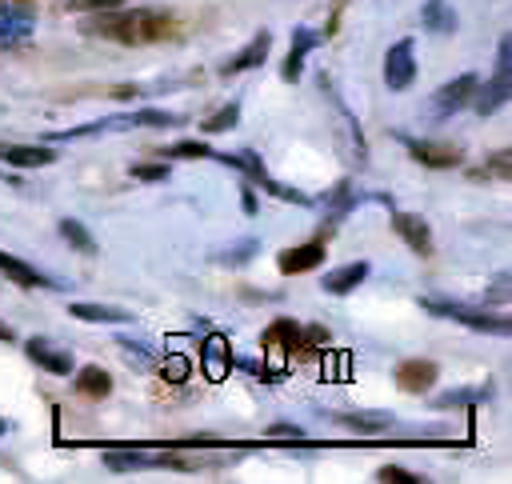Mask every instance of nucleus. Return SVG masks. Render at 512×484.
<instances>
[{
    "label": "nucleus",
    "mask_w": 512,
    "mask_h": 484,
    "mask_svg": "<svg viewBox=\"0 0 512 484\" xmlns=\"http://www.w3.org/2000/svg\"><path fill=\"white\" fill-rule=\"evenodd\" d=\"M84 36H100V40H112V44H152V40H164L172 32V16L168 12H156V8H104V12H92L80 28Z\"/></svg>",
    "instance_id": "nucleus-1"
},
{
    "label": "nucleus",
    "mask_w": 512,
    "mask_h": 484,
    "mask_svg": "<svg viewBox=\"0 0 512 484\" xmlns=\"http://www.w3.org/2000/svg\"><path fill=\"white\" fill-rule=\"evenodd\" d=\"M512 96V40L504 36L500 44H496V68H492V80H476V88H472V112L476 116H492L504 100Z\"/></svg>",
    "instance_id": "nucleus-2"
},
{
    "label": "nucleus",
    "mask_w": 512,
    "mask_h": 484,
    "mask_svg": "<svg viewBox=\"0 0 512 484\" xmlns=\"http://www.w3.org/2000/svg\"><path fill=\"white\" fill-rule=\"evenodd\" d=\"M420 308L428 316H440V320H456L472 332H492V336H508L512 332V320L508 316H496L488 308H472V304H456V300H424L420 296Z\"/></svg>",
    "instance_id": "nucleus-3"
},
{
    "label": "nucleus",
    "mask_w": 512,
    "mask_h": 484,
    "mask_svg": "<svg viewBox=\"0 0 512 484\" xmlns=\"http://www.w3.org/2000/svg\"><path fill=\"white\" fill-rule=\"evenodd\" d=\"M408 152H412V160L416 164H424V168H460V160H464V152H460V144H448V140H416V136H396Z\"/></svg>",
    "instance_id": "nucleus-4"
},
{
    "label": "nucleus",
    "mask_w": 512,
    "mask_h": 484,
    "mask_svg": "<svg viewBox=\"0 0 512 484\" xmlns=\"http://www.w3.org/2000/svg\"><path fill=\"white\" fill-rule=\"evenodd\" d=\"M416 80V44L412 40H396L384 52V84L392 92H404Z\"/></svg>",
    "instance_id": "nucleus-5"
},
{
    "label": "nucleus",
    "mask_w": 512,
    "mask_h": 484,
    "mask_svg": "<svg viewBox=\"0 0 512 484\" xmlns=\"http://www.w3.org/2000/svg\"><path fill=\"white\" fill-rule=\"evenodd\" d=\"M472 88H476V76H472V72H460L456 80L440 84V88L432 92V116H436V120H448V116H456L460 108H468Z\"/></svg>",
    "instance_id": "nucleus-6"
},
{
    "label": "nucleus",
    "mask_w": 512,
    "mask_h": 484,
    "mask_svg": "<svg viewBox=\"0 0 512 484\" xmlns=\"http://www.w3.org/2000/svg\"><path fill=\"white\" fill-rule=\"evenodd\" d=\"M36 28V12L24 0H0V44H20Z\"/></svg>",
    "instance_id": "nucleus-7"
},
{
    "label": "nucleus",
    "mask_w": 512,
    "mask_h": 484,
    "mask_svg": "<svg viewBox=\"0 0 512 484\" xmlns=\"http://www.w3.org/2000/svg\"><path fill=\"white\" fill-rule=\"evenodd\" d=\"M260 344H264V352L276 360L272 368L280 372V352H296V348H304V328H300L296 320L280 316V320H272V324H268V332L260 336Z\"/></svg>",
    "instance_id": "nucleus-8"
},
{
    "label": "nucleus",
    "mask_w": 512,
    "mask_h": 484,
    "mask_svg": "<svg viewBox=\"0 0 512 484\" xmlns=\"http://www.w3.org/2000/svg\"><path fill=\"white\" fill-rule=\"evenodd\" d=\"M392 232H396L416 256H432V228H428L424 216H416V212H396V208H392Z\"/></svg>",
    "instance_id": "nucleus-9"
},
{
    "label": "nucleus",
    "mask_w": 512,
    "mask_h": 484,
    "mask_svg": "<svg viewBox=\"0 0 512 484\" xmlns=\"http://www.w3.org/2000/svg\"><path fill=\"white\" fill-rule=\"evenodd\" d=\"M324 236H316V240H308V244H292V248H284L280 252V260H276V268L284 272V276H300V272H312V268H320L324 264Z\"/></svg>",
    "instance_id": "nucleus-10"
},
{
    "label": "nucleus",
    "mask_w": 512,
    "mask_h": 484,
    "mask_svg": "<svg viewBox=\"0 0 512 484\" xmlns=\"http://www.w3.org/2000/svg\"><path fill=\"white\" fill-rule=\"evenodd\" d=\"M24 352H28V360L40 364L44 372H52V376H72V352L60 348V344H52V340H44V336L24 340Z\"/></svg>",
    "instance_id": "nucleus-11"
},
{
    "label": "nucleus",
    "mask_w": 512,
    "mask_h": 484,
    "mask_svg": "<svg viewBox=\"0 0 512 484\" xmlns=\"http://www.w3.org/2000/svg\"><path fill=\"white\" fill-rule=\"evenodd\" d=\"M268 52H272V32L260 28V32H256L232 60L220 64V76H240V72H248V68H260V64L268 60Z\"/></svg>",
    "instance_id": "nucleus-12"
},
{
    "label": "nucleus",
    "mask_w": 512,
    "mask_h": 484,
    "mask_svg": "<svg viewBox=\"0 0 512 484\" xmlns=\"http://www.w3.org/2000/svg\"><path fill=\"white\" fill-rule=\"evenodd\" d=\"M56 160V152L48 144H8L0 140V164L8 168H48Z\"/></svg>",
    "instance_id": "nucleus-13"
},
{
    "label": "nucleus",
    "mask_w": 512,
    "mask_h": 484,
    "mask_svg": "<svg viewBox=\"0 0 512 484\" xmlns=\"http://www.w3.org/2000/svg\"><path fill=\"white\" fill-rule=\"evenodd\" d=\"M368 280V260H352V264H340V268H328L324 272V280H320V288L328 292V296H348L352 288H360Z\"/></svg>",
    "instance_id": "nucleus-14"
},
{
    "label": "nucleus",
    "mask_w": 512,
    "mask_h": 484,
    "mask_svg": "<svg viewBox=\"0 0 512 484\" xmlns=\"http://www.w3.org/2000/svg\"><path fill=\"white\" fill-rule=\"evenodd\" d=\"M436 376H440L436 360H404V364H396L400 392H428L436 384Z\"/></svg>",
    "instance_id": "nucleus-15"
},
{
    "label": "nucleus",
    "mask_w": 512,
    "mask_h": 484,
    "mask_svg": "<svg viewBox=\"0 0 512 484\" xmlns=\"http://www.w3.org/2000/svg\"><path fill=\"white\" fill-rule=\"evenodd\" d=\"M0 276H8L20 288H60V284H52V276H44L40 268H32L28 260H20L12 252H0Z\"/></svg>",
    "instance_id": "nucleus-16"
},
{
    "label": "nucleus",
    "mask_w": 512,
    "mask_h": 484,
    "mask_svg": "<svg viewBox=\"0 0 512 484\" xmlns=\"http://www.w3.org/2000/svg\"><path fill=\"white\" fill-rule=\"evenodd\" d=\"M316 44H320V36H316L312 28H304V24H300V28L292 32V48H288V56H284V68H280L284 84H296V76L304 72V56H308Z\"/></svg>",
    "instance_id": "nucleus-17"
},
{
    "label": "nucleus",
    "mask_w": 512,
    "mask_h": 484,
    "mask_svg": "<svg viewBox=\"0 0 512 484\" xmlns=\"http://www.w3.org/2000/svg\"><path fill=\"white\" fill-rule=\"evenodd\" d=\"M200 356H204V372H208V380H224V376L232 372V348H228V340H224L220 332H212V336L204 340Z\"/></svg>",
    "instance_id": "nucleus-18"
},
{
    "label": "nucleus",
    "mask_w": 512,
    "mask_h": 484,
    "mask_svg": "<svg viewBox=\"0 0 512 484\" xmlns=\"http://www.w3.org/2000/svg\"><path fill=\"white\" fill-rule=\"evenodd\" d=\"M68 316H76L84 324H128V320H136L128 308H112V304H68Z\"/></svg>",
    "instance_id": "nucleus-19"
},
{
    "label": "nucleus",
    "mask_w": 512,
    "mask_h": 484,
    "mask_svg": "<svg viewBox=\"0 0 512 484\" xmlns=\"http://www.w3.org/2000/svg\"><path fill=\"white\" fill-rule=\"evenodd\" d=\"M72 388H76L80 396H88V400H104V396L112 392V376H108L100 364H84V368H76Z\"/></svg>",
    "instance_id": "nucleus-20"
},
{
    "label": "nucleus",
    "mask_w": 512,
    "mask_h": 484,
    "mask_svg": "<svg viewBox=\"0 0 512 484\" xmlns=\"http://www.w3.org/2000/svg\"><path fill=\"white\" fill-rule=\"evenodd\" d=\"M420 20H424V28H428V32H436V36L456 32V12H452V4H448V0H428V4L420 8Z\"/></svg>",
    "instance_id": "nucleus-21"
},
{
    "label": "nucleus",
    "mask_w": 512,
    "mask_h": 484,
    "mask_svg": "<svg viewBox=\"0 0 512 484\" xmlns=\"http://www.w3.org/2000/svg\"><path fill=\"white\" fill-rule=\"evenodd\" d=\"M104 468H112V472L152 468V452H140V448H108L104 452Z\"/></svg>",
    "instance_id": "nucleus-22"
},
{
    "label": "nucleus",
    "mask_w": 512,
    "mask_h": 484,
    "mask_svg": "<svg viewBox=\"0 0 512 484\" xmlns=\"http://www.w3.org/2000/svg\"><path fill=\"white\" fill-rule=\"evenodd\" d=\"M492 400V384H476V388H452L436 396V408H464V404H480Z\"/></svg>",
    "instance_id": "nucleus-23"
},
{
    "label": "nucleus",
    "mask_w": 512,
    "mask_h": 484,
    "mask_svg": "<svg viewBox=\"0 0 512 484\" xmlns=\"http://www.w3.org/2000/svg\"><path fill=\"white\" fill-rule=\"evenodd\" d=\"M60 236L76 248V252H84V256H92L96 252V236L84 228V220H76V216H64L60 220Z\"/></svg>",
    "instance_id": "nucleus-24"
},
{
    "label": "nucleus",
    "mask_w": 512,
    "mask_h": 484,
    "mask_svg": "<svg viewBox=\"0 0 512 484\" xmlns=\"http://www.w3.org/2000/svg\"><path fill=\"white\" fill-rule=\"evenodd\" d=\"M336 420L348 424V428H356V432H384L392 424L388 412H336Z\"/></svg>",
    "instance_id": "nucleus-25"
},
{
    "label": "nucleus",
    "mask_w": 512,
    "mask_h": 484,
    "mask_svg": "<svg viewBox=\"0 0 512 484\" xmlns=\"http://www.w3.org/2000/svg\"><path fill=\"white\" fill-rule=\"evenodd\" d=\"M236 120H240V100H232V104L216 108L208 120H200V132H204V136H216V132H228Z\"/></svg>",
    "instance_id": "nucleus-26"
},
{
    "label": "nucleus",
    "mask_w": 512,
    "mask_h": 484,
    "mask_svg": "<svg viewBox=\"0 0 512 484\" xmlns=\"http://www.w3.org/2000/svg\"><path fill=\"white\" fill-rule=\"evenodd\" d=\"M156 156H180V160H204V156H212V148H208L204 140H176L172 148H160Z\"/></svg>",
    "instance_id": "nucleus-27"
},
{
    "label": "nucleus",
    "mask_w": 512,
    "mask_h": 484,
    "mask_svg": "<svg viewBox=\"0 0 512 484\" xmlns=\"http://www.w3.org/2000/svg\"><path fill=\"white\" fill-rule=\"evenodd\" d=\"M260 188L268 192V196H276V200H288V204H312L304 192H296V188H288V184H280V180H272L268 172H264V180H260Z\"/></svg>",
    "instance_id": "nucleus-28"
},
{
    "label": "nucleus",
    "mask_w": 512,
    "mask_h": 484,
    "mask_svg": "<svg viewBox=\"0 0 512 484\" xmlns=\"http://www.w3.org/2000/svg\"><path fill=\"white\" fill-rule=\"evenodd\" d=\"M376 480H380V484H424V476H416V472H408V468H400V464L376 468Z\"/></svg>",
    "instance_id": "nucleus-29"
},
{
    "label": "nucleus",
    "mask_w": 512,
    "mask_h": 484,
    "mask_svg": "<svg viewBox=\"0 0 512 484\" xmlns=\"http://www.w3.org/2000/svg\"><path fill=\"white\" fill-rule=\"evenodd\" d=\"M128 176L144 180V184H156V180H168V164H132Z\"/></svg>",
    "instance_id": "nucleus-30"
},
{
    "label": "nucleus",
    "mask_w": 512,
    "mask_h": 484,
    "mask_svg": "<svg viewBox=\"0 0 512 484\" xmlns=\"http://www.w3.org/2000/svg\"><path fill=\"white\" fill-rule=\"evenodd\" d=\"M256 248H260L256 240H240V244H232V248H228L220 260H224V264H248V260L256 256Z\"/></svg>",
    "instance_id": "nucleus-31"
},
{
    "label": "nucleus",
    "mask_w": 512,
    "mask_h": 484,
    "mask_svg": "<svg viewBox=\"0 0 512 484\" xmlns=\"http://www.w3.org/2000/svg\"><path fill=\"white\" fill-rule=\"evenodd\" d=\"M124 0H64L68 12H104V8H120Z\"/></svg>",
    "instance_id": "nucleus-32"
},
{
    "label": "nucleus",
    "mask_w": 512,
    "mask_h": 484,
    "mask_svg": "<svg viewBox=\"0 0 512 484\" xmlns=\"http://www.w3.org/2000/svg\"><path fill=\"white\" fill-rule=\"evenodd\" d=\"M484 296H488V304H504V300H508V272H496Z\"/></svg>",
    "instance_id": "nucleus-33"
},
{
    "label": "nucleus",
    "mask_w": 512,
    "mask_h": 484,
    "mask_svg": "<svg viewBox=\"0 0 512 484\" xmlns=\"http://www.w3.org/2000/svg\"><path fill=\"white\" fill-rule=\"evenodd\" d=\"M184 376H188V360H184V356H168V360H164V380L180 384Z\"/></svg>",
    "instance_id": "nucleus-34"
},
{
    "label": "nucleus",
    "mask_w": 512,
    "mask_h": 484,
    "mask_svg": "<svg viewBox=\"0 0 512 484\" xmlns=\"http://www.w3.org/2000/svg\"><path fill=\"white\" fill-rule=\"evenodd\" d=\"M484 176H500V180H508V152H504V148L492 152V160L484 164Z\"/></svg>",
    "instance_id": "nucleus-35"
},
{
    "label": "nucleus",
    "mask_w": 512,
    "mask_h": 484,
    "mask_svg": "<svg viewBox=\"0 0 512 484\" xmlns=\"http://www.w3.org/2000/svg\"><path fill=\"white\" fill-rule=\"evenodd\" d=\"M120 348H124V356H128L132 364L148 368V352H144V344H136V340H120Z\"/></svg>",
    "instance_id": "nucleus-36"
},
{
    "label": "nucleus",
    "mask_w": 512,
    "mask_h": 484,
    "mask_svg": "<svg viewBox=\"0 0 512 484\" xmlns=\"http://www.w3.org/2000/svg\"><path fill=\"white\" fill-rule=\"evenodd\" d=\"M268 436H292V440H304V428H300V424H272Z\"/></svg>",
    "instance_id": "nucleus-37"
},
{
    "label": "nucleus",
    "mask_w": 512,
    "mask_h": 484,
    "mask_svg": "<svg viewBox=\"0 0 512 484\" xmlns=\"http://www.w3.org/2000/svg\"><path fill=\"white\" fill-rule=\"evenodd\" d=\"M320 88H324V92H328V96H332V100H336V88H332V80H328V76H320ZM340 116H344V124H348V128H352V124H356V120H352V112H348V108H344V104H340Z\"/></svg>",
    "instance_id": "nucleus-38"
},
{
    "label": "nucleus",
    "mask_w": 512,
    "mask_h": 484,
    "mask_svg": "<svg viewBox=\"0 0 512 484\" xmlns=\"http://www.w3.org/2000/svg\"><path fill=\"white\" fill-rule=\"evenodd\" d=\"M240 204H244V212H248V216H252V212L260 208V204H256V192H252V188H244V192H240Z\"/></svg>",
    "instance_id": "nucleus-39"
},
{
    "label": "nucleus",
    "mask_w": 512,
    "mask_h": 484,
    "mask_svg": "<svg viewBox=\"0 0 512 484\" xmlns=\"http://www.w3.org/2000/svg\"><path fill=\"white\" fill-rule=\"evenodd\" d=\"M0 340H16V332H12V324H4V320H0Z\"/></svg>",
    "instance_id": "nucleus-40"
},
{
    "label": "nucleus",
    "mask_w": 512,
    "mask_h": 484,
    "mask_svg": "<svg viewBox=\"0 0 512 484\" xmlns=\"http://www.w3.org/2000/svg\"><path fill=\"white\" fill-rule=\"evenodd\" d=\"M4 432H8V424H4V420H0V436H4Z\"/></svg>",
    "instance_id": "nucleus-41"
}]
</instances>
